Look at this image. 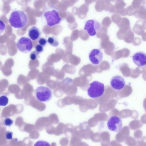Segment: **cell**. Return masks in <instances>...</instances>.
Segmentation results:
<instances>
[{
	"label": "cell",
	"mask_w": 146,
	"mask_h": 146,
	"mask_svg": "<svg viewBox=\"0 0 146 146\" xmlns=\"http://www.w3.org/2000/svg\"><path fill=\"white\" fill-rule=\"evenodd\" d=\"M125 142L128 146H134L137 143V141L133 137L129 136L125 139Z\"/></svg>",
	"instance_id": "d6986e66"
},
{
	"label": "cell",
	"mask_w": 146,
	"mask_h": 146,
	"mask_svg": "<svg viewBox=\"0 0 146 146\" xmlns=\"http://www.w3.org/2000/svg\"><path fill=\"white\" fill-rule=\"evenodd\" d=\"M110 86L113 90L119 91L124 87L125 83L124 79L120 75L113 76L110 81Z\"/></svg>",
	"instance_id": "ba28073f"
},
{
	"label": "cell",
	"mask_w": 146,
	"mask_h": 146,
	"mask_svg": "<svg viewBox=\"0 0 146 146\" xmlns=\"http://www.w3.org/2000/svg\"><path fill=\"white\" fill-rule=\"evenodd\" d=\"M35 93L37 100L41 102L48 101L52 97L51 90L48 87L42 86L38 87L35 90Z\"/></svg>",
	"instance_id": "277c9868"
},
{
	"label": "cell",
	"mask_w": 146,
	"mask_h": 146,
	"mask_svg": "<svg viewBox=\"0 0 146 146\" xmlns=\"http://www.w3.org/2000/svg\"><path fill=\"white\" fill-rule=\"evenodd\" d=\"M108 128L110 131L119 132L122 128V123L121 118L117 115L111 116L108 119L107 122Z\"/></svg>",
	"instance_id": "5b68a950"
},
{
	"label": "cell",
	"mask_w": 146,
	"mask_h": 146,
	"mask_svg": "<svg viewBox=\"0 0 146 146\" xmlns=\"http://www.w3.org/2000/svg\"><path fill=\"white\" fill-rule=\"evenodd\" d=\"M101 28V26L97 21L94 20H89L86 23L84 29L86 30L90 35H95Z\"/></svg>",
	"instance_id": "52a82bcc"
},
{
	"label": "cell",
	"mask_w": 146,
	"mask_h": 146,
	"mask_svg": "<svg viewBox=\"0 0 146 146\" xmlns=\"http://www.w3.org/2000/svg\"><path fill=\"white\" fill-rule=\"evenodd\" d=\"M100 45L104 49L106 54L110 55L113 53L114 45L112 42L110 41L109 36H106L102 39Z\"/></svg>",
	"instance_id": "30bf717a"
},
{
	"label": "cell",
	"mask_w": 146,
	"mask_h": 146,
	"mask_svg": "<svg viewBox=\"0 0 146 146\" xmlns=\"http://www.w3.org/2000/svg\"><path fill=\"white\" fill-rule=\"evenodd\" d=\"M141 140L142 142L143 146H146V136L142 137Z\"/></svg>",
	"instance_id": "1f68e13d"
},
{
	"label": "cell",
	"mask_w": 146,
	"mask_h": 146,
	"mask_svg": "<svg viewBox=\"0 0 146 146\" xmlns=\"http://www.w3.org/2000/svg\"><path fill=\"white\" fill-rule=\"evenodd\" d=\"M33 46L32 40L27 37H21L16 43V46L18 49L21 52L25 53L30 52L33 48Z\"/></svg>",
	"instance_id": "8992f818"
},
{
	"label": "cell",
	"mask_w": 146,
	"mask_h": 146,
	"mask_svg": "<svg viewBox=\"0 0 146 146\" xmlns=\"http://www.w3.org/2000/svg\"><path fill=\"white\" fill-rule=\"evenodd\" d=\"M79 31L77 29L73 31L70 37V39L72 41H74L77 40L79 37Z\"/></svg>",
	"instance_id": "44dd1931"
},
{
	"label": "cell",
	"mask_w": 146,
	"mask_h": 146,
	"mask_svg": "<svg viewBox=\"0 0 146 146\" xmlns=\"http://www.w3.org/2000/svg\"><path fill=\"white\" fill-rule=\"evenodd\" d=\"M13 120L10 118L6 117L3 120V124L6 126L10 127L13 124Z\"/></svg>",
	"instance_id": "d4e9b609"
},
{
	"label": "cell",
	"mask_w": 146,
	"mask_h": 146,
	"mask_svg": "<svg viewBox=\"0 0 146 146\" xmlns=\"http://www.w3.org/2000/svg\"><path fill=\"white\" fill-rule=\"evenodd\" d=\"M35 51L40 54L44 50L43 46L39 44H37L35 46Z\"/></svg>",
	"instance_id": "f546056e"
},
{
	"label": "cell",
	"mask_w": 146,
	"mask_h": 146,
	"mask_svg": "<svg viewBox=\"0 0 146 146\" xmlns=\"http://www.w3.org/2000/svg\"><path fill=\"white\" fill-rule=\"evenodd\" d=\"M28 35L32 40H35L40 37V31L36 26H33L29 29Z\"/></svg>",
	"instance_id": "4fadbf2b"
},
{
	"label": "cell",
	"mask_w": 146,
	"mask_h": 146,
	"mask_svg": "<svg viewBox=\"0 0 146 146\" xmlns=\"http://www.w3.org/2000/svg\"><path fill=\"white\" fill-rule=\"evenodd\" d=\"M27 17L23 11L15 10L11 13L9 22L11 26L16 28H22L26 26L27 22Z\"/></svg>",
	"instance_id": "6da1fadb"
},
{
	"label": "cell",
	"mask_w": 146,
	"mask_h": 146,
	"mask_svg": "<svg viewBox=\"0 0 146 146\" xmlns=\"http://www.w3.org/2000/svg\"><path fill=\"white\" fill-rule=\"evenodd\" d=\"M39 54L35 50L33 51L30 54V58L32 60H36L38 58Z\"/></svg>",
	"instance_id": "4316f807"
},
{
	"label": "cell",
	"mask_w": 146,
	"mask_h": 146,
	"mask_svg": "<svg viewBox=\"0 0 146 146\" xmlns=\"http://www.w3.org/2000/svg\"><path fill=\"white\" fill-rule=\"evenodd\" d=\"M78 8L76 7H74L72 8V12L73 13L74 15H76L78 14Z\"/></svg>",
	"instance_id": "4dcf8cb0"
},
{
	"label": "cell",
	"mask_w": 146,
	"mask_h": 146,
	"mask_svg": "<svg viewBox=\"0 0 146 146\" xmlns=\"http://www.w3.org/2000/svg\"><path fill=\"white\" fill-rule=\"evenodd\" d=\"M47 42L50 45L54 47L57 46L59 44L58 40L54 36L49 37Z\"/></svg>",
	"instance_id": "e0dca14e"
},
{
	"label": "cell",
	"mask_w": 146,
	"mask_h": 146,
	"mask_svg": "<svg viewBox=\"0 0 146 146\" xmlns=\"http://www.w3.org/2000/svg\"><path fill=\"white\" fill-rule=\"evenodd\" d=\"M143 133L140 130H137L134 132V137L137 139H141L142 138Z\"/></svg>",
	"instance_id": "484cf974"
},
{
	"label": "cell",
	"mask_w": 146,
	"mask_h": 146,
	"mask_svg": "<svg viewBox=\"0 0 146 146\" xmlns=\"http://www.w3.org/2000/svg\"><path fill=\"white\" fill-rule=\"evenodd\" d=\"M78 16L80 19H83L86 17L88 11V5L84 4L81 6L78 9Z\"/></svg>",
	"instance_id": "5bb4252c"
},
{
	"label": "cell",
	"mask_w": 146,
	"mask_h": 146,
	"mask_svg": "<svg viewBox=\"0 0 146 146\" xmlns=\"http://www.w3.org/2000/svg\"><path fill=\"white\" fill-rule=\"evenodd\" d=\"M107 32L106 28L102 27L97 33V36L98 38H102L107 35Z\"/></svg>",
	"instance_id": "ac0fdd59"
},
{
	"label": "cell",
	"mask_w": 146,
	"mask_h": 146,
	"mask_svg": "<svg viewBox=\"0 0 146 146\" xmlns=\"http://www.w3.org/2000/svg\"><path fill=\"white\" fill-rule=\"evenodd\" d=\"M134 146H143V143L141 140L137 141V143Z\"/></svg>",
	"instance_id": "d6a6232c"
},
{
	"label": "cell",
	"mask_w": 146,
	"mask_h": 146,
	"mask_svg": "<svg viewBox=\"0 0 146 146\" xmlns=\"http://www.w3.org/2000/svg\"><path fill=\"white\" fill-rule=\"evenodd\" d=\"M130 133V130L128 127H124L117 135V141L119 142H121L125 141L126 139L129 136Z\"/></svg>",
	"instance_id": "7c38bea8"
},
{
	"label": "cell",
	"mask_w": 146,
	"mask_h": 146,
	"mask_svg": "<svg viewBox=\"0 0 146 146\" xmlns=\"http://www.w3.org/2000/svg\"><path fill=\"white\" fill-rule=\"evenodd\" d=\"M104 91V84L97 81H94L90 84V86L87 90V93L90 98H96L101 96Z\"/></svg>",
	"instance_id": "7a4b0ae2"
},
{
	"label": "cell",
	"mask_w": 146,
	"mask_h": 146,
	"mask_svg": "<svg viewBox=\"0 0 146 146\" xmlns=\"http://www.w3.org/2000/svg\"><path fill=\"white\" fill-rule=\"evenodd\" d=\"M129 128L132 130H136L140 128L142 124L138 120H135L131 121L129 124Z\"/></svg>",
	"instance_id": "2e32d148"
},
{
	"label": "cell",
	"mask_w": 146,
	"mask_h": 146,
	"mask_svg": "<svg viewBox=\"0 0 146 146\" xmlns=\"http://www.w3.org/2000/svg\"><path fill=\"white\" fill-rule=\"evenodd\" d=\"M79 36L80 38L84 40H88L89 36L86 31L84 30H81L79 31Z\"/></svg>",
	"instance_id": "ffe728a7"
},
{
	"label": "cell",
	"mask_w": 146,
	"mask_h": 146,
	"mask_svg": "<svg viewBox=\"0 0 146 146\" xmlns=\"http://www.w3.org/2000/svg\"><path fill=\"white\" fill-rule=\"evenodd\" d=\"M33 146H51L48 142L42 140H39L37 141Z\"/></svg>",
	"instance_id": "cb8c5ba5"
},
{
	"label": "cell",
	"mask_w": 146,
	"mask_h": 146,
	"mask_svg": "<svg viewBox=\"0 0 146 146\" xmlns=\"http://www.w3.org/2000/svg\"><path fill=\"white\" fill-rule=\"evenodd\" d=\"M111 23V21L110 18L108 17L105 18L102 22V25L105 27H108Z\"/></svg>",
	"instance_id": "603a6c76"
},
{
	"label": "cell",
	"mask_w": 146,
	"mask_h": 146,
	"mask_svg": "<svg viewBox=\"0 0 146 146\" xmlns=\"http://www.w3.org/2000/svg\"><path fill=\"white\" fill-rule=\"evenodd\" d=\"M13 133L10 131H7L5 132V138L8 140H11L13 139Z\"/></svg>",
	"instance_id": "f1b7e54d"
},
{
	"label": "cell",
	"mask_w": 146,
	"mask_h": 146,
	"mask_svg": "<svg viewBox=\"0 0 146 146\" xmlns=\"http://www.w3.org/2000/svg\"><path fill=\"white\" fill-rule=\"evenodd\" d=\"M132 60L137 66H144L146 65V54L142 51L137 52L133 56Z\"/></svg>",
	"instance_id": "8fae6325"
},
{
	"label": "cell",
	"mask_w": 146,
	"mask_h": 146,
	"mask_svg": "<svg viewBox=\"0 0 146 146\" xmlns=\"http://www.w3.org/2000/svg\"><path fill=\"white\" fill-rule=\"evenodd\" d=\"M8 98L5 96H1L0 97V106H5L8 102Z\"/></svg>",
	"instance_id": "7402d4cb"
},
{
	"label": "cell",
	"mask_w": 146,
	"mask_h": 146,
	"mask_svg": "<svg viewBox=\"0 0 146 146\" xmlns=\"http://www.w3.org/2000/svg\"><path fill=\"white\" fill-rule=\"evenodd\" d=\"M47 42V40L43 37L40 38L38 40V42L39 44L43 47L46 45Z\"/></svg>",
	"instance_id": "83f0119b"
},
{
	"label": "cell",
	"mask_w": 146,
	"mask_h": 146,
	"mask_svg": "<svg viewBox=\"0 0 146 146\" xmlns=\"http://www.w3.org/2000/svg\"><path fill=\"white\" fill-rule=\"evenodd\" d=\"M44 16L46 20L47 25L50 27L59 24L62 20L58 11L54 9L46 11L44 13Z\"/></svg>",
	"instance_id": "3957f363"
},
{
	"label": "cell",
	"mask_w": 146,
	"mask_h": 146,
	"mask_svg": "<svg viewBox=\"0 0 146 146\" xmlns=\"http://www.w3.org/2000/svg\"><path fill=\"white\" fill-rule=\"evenodd\" d=\"M109 1H97L95 6L96 10L98 12H101L105 9Z\"/></svg>",
	"instance_id": "9a60e30c"
},
{
	"label": "cell",
	"mask_w": 146,
	"mask_h": 146,
	"mask_svg": "<svg viewBox=\"0 0 146 146\" xmlns=\"http://www.w3.org/2000/svg\"><path fill=\"white\" fill-rule=\"evenodd\" d=\"M89 58L92 64L97 65L102 61L103 58V54L100 50L94 49L90 52Z\"/></svg>",
	"instance_id": "9c48e42d"
}]
</instances>
